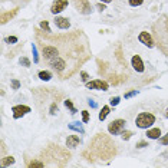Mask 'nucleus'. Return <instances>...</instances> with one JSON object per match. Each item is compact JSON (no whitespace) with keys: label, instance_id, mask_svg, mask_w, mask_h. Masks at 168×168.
<instances>
[{"label":"nucleus","instance_id":"f257e3e1","mask_svg":"<svg viewBox=\"0 0 168 168\" xmlns=\"http://www.w3.org/2000/svg\"><path fill=\"white\" fill-rule=\"evenodd\" d=\"M36 45L43 63L50 68L60 81L72 78L92 55L89 39L79 29L66 33L36 29Z\"/></svg>","mask_w":168,"mask_h":168},{"label":"nucleus","instance_id":"f03ea898","mask_svg":"<svg viewBox=\"0 0 168 168\" xmlns=\"http://www.w3.org/2000/svg\"><path fill=\"white\" fill-rule=\"evenodd\" d=\"M89 151L99 160L108 161L116 155V145L109 135H105L104 132H101L92 139Z\"/></svg>","mask_w":168,"mask_h":168},{"label":"nucleus","instance_id":"7ed1b4c3","mask_svg":"<svg viewBox=\"0 0 168 168\" xmlns=\"http://www.w3.org/2000/svg\"><path fill=\"white\" fill-rule=\"evenodd\" d=\"M151 35H152L157 48L165 56H168V16L167 15L160 16L152 23Z\"/></svg>","mask_w":168,"mask_h":168},{"label":"nucleus","instance_id":"20e7f679","mask_svg":"<svg viewBox=\"0 0 168 168\" xmlns=\"http://www.w3.org/2000/svg\"><path fill=\"white\" fill-rule=\"evenodd\" d=\"M154 122H155V116L152 114H149V112H141L137 116V127L139 128H148Z\"/></svg>","mask_w":168,"mask_h":168},{"label":"nucleus","instance_id":"39448f33","mask_svg":"<svg viewBox=\"0 0 168 168\" xmlns=\"http://www.w3.org/2000/svg\"><path fill=\"white\" fill-rule=\"evenodd\" d=\"M125 124H127V122H125L124 119H115V121H112V122L108 125L109 134H112V135L122 134V129L125 128Z\"/></svg>","mask_w":168,"mask_h":168},{"label":"nucleus","instance_id":"423d86ee","mask_svg":"<svg viewBox=\"0 0 168 168\" xmlns=\"http://www.w3.org/2000/svg\"><path fill=\"white\" fill-rule=\"evenodd\" d=\"M139 42L141 43H144L145 46H148V48H152L154 45H155V42H154V37H152V35H149L148 32H141L139 33Z\"/></svg>","mask_w":168,"mask_h":168},{"label":"nucleus","instance_id":"0eeeda50","mask_svg":"<svg viewBox=\"0 0 168 168\" xmlns=\"http://www.w3.org/2000/svg\"><path fill=\"white\" fill-rule=\"evenodd\" d=\"M86 88L89 89H102V91H108V83L105 81H92V82H86Z\"/></svg>","mask_w":168,"mask_h":168},{"label":"nucleus","instance_id":"6e6552de","mask_svg":"<svg viewBox=\"0 0 168 168\" xmlns=\"http://www.w3.org/2000/svg\"><path fill=\"white\" fill-rule=\"evenodd\" d=\"M75 6L81 13H89L91 12V6L88 3V0H75Z\"/></svg>","mask_w":168,"mask_h":168},{"label":"nucleus","instance_id":"1a4fd4ad","mask_svg":"<svg viewBox=\"0 0 168 168\" xmlns=\"http://www.w3.org/2000/svg\"><path fill=\"white\" fill-rule=\"evenodd\" d=\"M66 6H68V0H55L52 4L50 12H52V13H59V12H62Z\"/></svg>","mask_w":168,"mask_h":168},{"label":"nucleus","instance_id":"9d476101","mask_svg":"<svg viewBox=\"0 0 168 168\" xmlns=\"http://www.w3.org/2000/svg\"><path fill=\"white\" fill-rule=\"evenodd\" d=\"M27 112H30L29 106H25V105L22 106V105H19V106H15V108H13V116L17 119V118L23 116L25 114H27Z\"/></svg>","mask_w":168,"mask_h":168},{"label":"nucleus","instance_id":"9b49d317","mask_svg":"<svg viewBox=\"0 0 168 168\" xmlns=\"http://www.w3.org/2000/svg\"><path fill=\"white\" fill-rule=\"evenodd\" d=\"M55 25L59 27V29H69V27H71V22H69L66 17H56Z\"/></svg>","mask_w":168,"mask_h":168},{"label":"nucleus","instance_id":"f8f14e48","mask_svg":"<svg viewBox=\"0 0 168 168\" xmlns=\"http://www.w3.org/2000/svg\"><path fill=\"white\" fill-rule=\"evenodd\" d=\"M79 142H81V139H79L78 135H69L66 139V145L69 148H75V147L79 145Z\"/></svg>","mask_w":168,"mask_h":168},{"label":"nucleus","instance_id":"ddd939ff","mask_svg":"<svg viewBox=\"0 0 168 168\" xmlns=\"http://www.w3.org/2000/svg\"><path fill=\"white\" fill-rule=\"evenodd\" d=\"M132 66L135 68V71H138V72L144 71V63H142L141 58H139L138 55H135L134 58H132Z\"/></svg>","mask_w":168,"mask_h":168},{"label":"nucleus","instance_id":"4468645a","mask_svg":"<svg viewBox=\"0 0 168 168\" xmlns=\"http://www.w3.org/2000/svg\"><path fill=\"white\" fill-rule=\"evenodd\" d=\"M147 135H148V138L151 139H157L161 137V129L160 128H154V129H149L148 132H147Z\"/></svg>","mask_w":168,"mask_h":168},{"label":"nucleus","instance_id":"2eb2a0df","mask_svg":"<svg viewBox=\"0 0 168 168\" xmlns=\"http://www.w3.org/2000/svg\"><path fill=\"white\" fill-rule=\"evenodd\" d=\"M39 78H40L42 81H49V79L52 78V73L48 71H42V72H39Z\"/></svg>","mask_w":168,"mask_h":168},{"label":"nucleus","instance_id":"dca6fc26","mask_svg":"<svg viewBox=\"0 0 168 168\" xmlns=\"http://www.w3.org/2000/svg\"><path fill=\"white\" fill-rule=\"evenodd\" d=\"M109 111H111V109H109V106H104V108H102V111H101V114H99V119L104 121L105 118L108 116Z\"/></svg>","mask_w":168,"mask_h":168},{"label":"nucleus","instance_id":"f3484780","mask_svg":"<svg viewBox=\"0 0 168 168\" xmlns=\"http://www.w3.org/2000/svg\"><path fill=\"white\" fill-rule=\"evenodd\" d=\"M13 162H15V158H13V157H7L6 160L2 161V164H3L4 167H6V165H9V164H13Z\"/></svg>","mask_w":168,"mask_h":168},{"label":"nucleus","instance_id":"a211bd4d","mask_svg":"<svg viewBox=\"0 0 168 168\" xmlns=\"http://www.w3.org/2000/svg\"><path fill=\"white\" fill-rule=\"evenodd\" d=\"M82 119H83V122H88L89 121V112L88 111H82Z\"/></svg>","mask_w":168,"mask_h":168},{"label":"nucleus","instance_id":"6ab92c4d","mask_svg":"<svg viewBox=\"0 0 168 168\" xmlns=\"http://www.w3.org/2000/svg\"><path fill=\"white\" fill-rule=\"evenodd\" d=\"M142 2H144V0H129V4L131 6H141Z\"/></svg>","mask_w":168,"mask_h":168},{"label":"nucleus","instance_id":"aec40b11","mask_svg":"<svg viewBox=\"0 0 168 168\" xmlns=\"http://www.w3.org/2000/svg\"><path fill=\"white\" fill-rule=\"evenodd\" d=\"M43 162H39V161H33V162H29V167H43Z\"/></svg>","mask_w":168,"mask_h":168},{"label":"nucleus","instance_id":"412c9836","mask_svg":"<svg viewBox=\"0 0 168 168\" xmlns=\"http://www.w3.org/2000/svg\"><path fill=\"white\" fill-rule=\"evenodd\" d=\"M65 105H66L68 108H71L72 114H75V112H76V109H75V108H73V105H72V102H71V101H65Z\"/></svg>","mask_w":168,"mask_h":168},{"label":"nucleus","instance_id":"4be33fe9","mask_svg":"<svg viewBox=\"0 0 168 168\" xmlns=\"http://www.w3.org/2000/svg\"><path fill=\"white\" fill-rule=\"evenodd\" d=\"M40 27H42L43 30H46V32H50V29H49V25H48V22H46V20L40 23Z\"/></svg>","mask_w":168,"mask_h":168},{"label":"nucleus","instance_id":"5701e85b","mask_svg":"<svg viewBox=\"0 0 168 168\" xmlns=\"http://www.w3.org/2000/svg\"><path fill=\"white\" fill-rule=\"evenodd\" d=\"M131 135H132V132H129V131H125V132H122V138L124 139H129Z\"/></svg>","mask_w":168,"mask_h":168},{"label":"nucleus","instance_id":"b1692460","mask_svg":"<svg viewBox=\"0 0 168 168\" xmlns=\"http://www.w3.org/2000/svg\"><path fill=\"white\" fill-rule=\"evenodd\" d=\"M118 104H119V98H118V96L111 98V105H114V106H115V105H118Z\"/></svg>","mask_w":168,"mask_h":168},{"label":"nucleus","instance_id":"393cba45","mask_svg":"<svg viewBox=\"0 0 168 168\" xmlns=\"http://www.w3.org/2000/svg\"><path fill=\"white\" fill-rule=\"evenodd\" d=\"M6 42H9V43H15V42H17V37H15V36L7 37V39H6Z\"/></svg>","mask_w":168,"mask_h":168},{"label":"nucleus","instance_id":"a878e982","mask_svg":"<svg viewBox=\"0 0 168 168\" xmlns=\"http://www.w3.org/2000/svg\"><path fill=\"white\" fill-rule=\"evenodd\" d=\"M81 75H82V81H83V82H86V81L89 79V75L86 73V72H82V73H81Z\"/></svg>","mask_w":168,"mask_h":168},{"label":"nucleus","instance_id":"bb28decb","mask_svg":"<svg viewBox=\"0 0 168 168\" xmlns=\"http://www.w3.org/2000/svg\"><path fill=\"white\" fill-rule=\"evenodd\" d=\"M20 63H23V65H26V66H29L30 62L26 59V58H23V59H20Z\"/></svg>","mask_w":168,"mask_h":168},{"label":"nucleus","instance_id":"cd10ccee","mask_svg":"<svg viewBox=\"0 0 168 168\" xmlns=\"http://www.w3.org/2000/svg\"><path fill=\"white\" fill-rule=\"evenodd\" d=\"M58 112V106L56 105H52V108H50V114H56Z\"/></svg>","mask_w":168,"mask_h":168},{"label":"nucleus","instance_id":"c85d7f7f","mask_svg":"<svg viewBox=\"0 0 168 168\" xmlns=\"http://www.w3.org/2000/svg\"><path fill=\"white\" fill-rule=\"evenodd\" d=\"M135 93H137V91H132V92L127 93V95H125V98H131V96H132V95H135Z\"/></svg>","mask_w":168,"mask_h":168},{"label":"nucleus","instance_id":"c756f323","mask_svg":"<svg viewBox=\"0 0 168 168\" xmlns=\"http://www.w3.org/2000/svg\"><path fill=\"white\" fill-rule=\"evenodd\" d=\"M137 147H138V148H142V147H147V142H139V144H137Z\"/></svg>","mask_w":168,"mask_h":168},{"label":"nucleus","instance_id":"7c9ffc66","mask_svg":"<svg viewBox=\"0 0 168 168\" xmlns=\"http://www.w3.org/2000/svg\"><path fill=\"white\" fill-rule=\"evenodd\" d=\"M13 88H15V89H17V88H19V82H17V81H13Z\"/></svg>","mask_w":168,"mask_h":168},{"label":"nucleus","instance_id":"2f4dec72","mask_svg":"<svg viewBox=\"0 0 168 168\" xmlns=\"http://www.w3.org/2000/svg\"><path fill=\"white\" fill-rule=\"evenodd\" d=\"M102 2H105V3H109V2H112V0H102Z\"/></svg>","mask_w":168,"mask_h":168},{"label":"nucleus","instance_id":"473e14b6","mask_svg":"<svg viewBox=\"0 0 168 168\" xmlns=\"http://www.w3.org/2000/svg\"><path fill=\"white\" fill-rule=\"evenodd\" d=\"M165 115H167V116H168V109H167V114H165Z\"/></svg>","mask_w":168,"mask_h":168}]
</instances>
